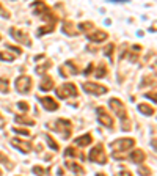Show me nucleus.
Returning a JSON list of instances; mask_svg holds the SVG:
<instances>
[{"label": "nucleus", "instance_id": "nucleus-7", "mask_svg": "<svg viewBox=\"0 0 157 176\" xmlns=\"http://www.w3.org/2000/svg\"><path fill=\"white\" fill-rule=\"evenodd\" d=\"M39 101H41V104H43V107H44L46 110H57L58 109V104L52 98H49V96L47 98H41Z\"/></svg>", "mask_w": 157, "mask_h": 176}, {"label": "nucleus", "instance_id": "nucleus-18", "mask_svg": "<svg viewBox=\"0 0 157 176\" xmlns=\"http://www.w3.org/2000/svg\"><path fill=\"white\" fill-rule=\"evenodd\" d=\"M17 105H19V109H21V110H25V112L29 110V104H27V102H24V101H21Z\"/></svg>", "mask_w": 157, "mask_h": 176}, {"label": "nucleus", "instance_id": "nucleus-5", "mask_svg": "<svg viewBox=\"0 0 157 176\" xmlns=\"http://www.w3.org/2000/svg\"><path fill=\"white\" fill-rule=\"evenodd\" d=\"M134 146V140L132 139H127V140H118L115 143H112V148H115V150H121V151H126L129 150V148Z\"/></svg>", "mask_w": 157, "mask_h": 176}, {"label": "nucleus", "instance_id": "nucleus-17", "mask_svg": "<svg viewBox=\"0 0 157 176\" xmlns=\"http://www.w3.org/2000/svg\"><path fill=\"white\" fill-rule=\"evenodd\" d=\"M47 143H49V146H52V150H58V145L54 142V139H50V137H47Z\"/></svg>", "mask_w": 157, "mask_h": 176}, {"label": "nucleus", "instance_id": "nucleus-13", "mask_svg": "<svg viewBox=\"0 0 157 176\" xmlns=\"http://www.w3.org/2000/svg\"><path fill=\"white\" fill-rule=\"evenodd\" d=\"M138 110H140L141 113H145V115H152V113H154V110L151 109L149 105H146V104H140V105H138Z\"/></svg>", "mask_w": 157, "mask_h": 176}, {"label": "nucleus", "instance_id": "nucleus-14", "mask_svg": "<svg viewBox=\"0 0 157 176\" xmlns=\"http://www.w3.org/2000/svg\"><path fill=\"white\" fill-rule=\"evenodd\" d=\"M16 121H17V123H27V124H33V123H35L33 119H30V118H27V116H21V115L16 116Z\"/></svg>", "mask_w": 157, "mask_h": 176}, {"label": "nucleus", "instance_id": "nucleus-19", "mask_svg": "<svg viewBox=\"0 0 157 176\" xmlns=\"http://www.w3.org/2000/svg\"><path fill=\"white\" fill-rule=\"evenodd\" d=\"M66 156H75V150H74V148H68V150H66Z\"/></svg>", "mask_w": 157, "mask_h": 176}, {"label": "nucleus", "instance_id": "nucleus-20", "mask_svg": "<svg viewBox=\"0 0 157 176\" xmlns=\"http://www.w3.org/2000/svg\"><path fill=\"white\" fill-rule=\"evenodd\" d=\"M0 123H2V119H0Z\"/></svg>", "mask_w": 157, "mask_h": 176}, {"label": "nucleus", "instance_id": "nucleus-21", "mask_svg": "<svg viewBox=\"0 0 157 176\" xmlns=\"http://www.w3.org/2000/svg\"><path fill=\"white\" fill-rule=\"evenodd\" d=\"M0 39H2V36H0Z\"/></svg>", "mask_w": 157, "mask_h": 176}, {"label": "nucleus", "instance_id": "nucleus-2", "mask_svg": "<svg viewBox=\"0 0 157 176\" xmlns=\"http://www.w3.org/2000/svg\"><path fill=\"white\" fill-rule=\"evenodd\" d=\"M57 94H58L60 98L74 96V94H77V91H75V85H72V84H64V85H61V87L57 90Z\"/></svg>", "mask_w": 157, "mask_h": 176}, {"label": "nucleus", "instance_id": "nucleus-16", "mask_svg": "<svg viewBox=\"0 0 157 176\" xmlns=\"http://www.w3.org/2000/svg\"><path fill=\"white\" fill-rule=\"evenodd\" d=\"M0 60L13 61V60H14V55H13V53H6V52H0Z\"/></svg>", "mask_w": 157, "mask_h": 176}, {"label": "nucleus", "instance_id": "nucleus-12", "mask_svg": "<svg viewBox=\"0 0 157 176\" xmlns=\"http://www.w3.org/2000/svg\"><path fill=\"white\" fill-rule=\"evenodd\" d=\"M130 159H132L134 162H141L143 159H145V154H143V151H134L132 154H130Z\"/></svg>", "mask_w": 157, "mask_h": 176}, {"label": "nucleus", "instance_id": "nucleus-3", "mask_svg": "<svg viewBox=\"0 0 157 176\" xmlns=\"http://www.w3.org/2000/svg\"><path fill=\"white\" fill-rule=\"evenodd\" d=\"M83 88L86 90V93H93V94H104V93H107V88L105 87L93 84V82H85L83 84Z\"/></svg>", "mask_w": 157, "mask_h": 176}, {"label": "nucleus", "instance_id": "nucleus-10", "mask_svg": "<svg viewBox=\"0 0 157 176\" xmlns=\"http://www.w3.org/2000/svg\"><path fill=\"white\" fill-rule=\"evenodd\" d=\"M52 85H54V82H52V79L50 77H46L43 82H41V85H39V88H41L43 91H49L50 88H52Z\"/></svg>", "mask_w": 157, "mask_h": 176}, {"label": "nucleus", "instance_id": "nucleus-9", "mask_svg": "<svg viewBox=\"0 0 157 176\" xmlns=\"http://www.w3.org/2000/svg\"><path fill=\"white\" fill-rule=\"evenodd\" d=\"M11 35H14V36H16V39H17L19 43H27V44H30L29 36L25 35V33H21V32H17V30H11Z\"/></svg>", "mask_w": 157, "mask_h": 176}, {"label": "nucleus", "instance_id": "nucleus-4", "mask_svg": "<svg viewBox=\"0 0 157 176\" xmlns=\"http://www.w3.org/2000/svg\"><path fill=\"white\" fill-rule=\"evenodd\" d=\"M110 107L113 109V112H115L118 116H121V118H124V116H126L124 104H123L120 99H110Z\"/></svg>", "mask_w": 157, "mask_h": 176}, {"label": "nucleus", "instance_id": "nucleus-8", "mask_svg": "<svg viewBox=\"0 0 157 176\" xmlns=\"http://www.w3.org/2000/svg\"><path fill=\"white\" fill-rule=\"evenodd\" d=\"M91 41H94V43H101V41H104V39L107 38V33L105 32H101V30H98L94 35H90L88 36Z\"/></svg>", "mask_w": 157, "mask_h": 176}, {"label": "nucleus", "instance_id": "nucleus-1", "mask_svg": "<svg viewBox=\"0 0 157 176\" xmlns=\"http://www.w3.org/2000/svg\"><path fill=\"white\" fill-rule=\"evenodd\" d=\"M32 88V79L29 76H21L16 79V90L19 93H27Z\"/></svg>", "mask_w": 157, "mask_h": 176}, {"label": "nucleus", "instance_id": "nucleus-11", "mask_svg": "<svg viewBox=\"0 0 157 176\" xmlns=\"http://www.w3.org/2000/svg\"><path fill=\"white\" fill-rule=\"evenodd\" d=\"M75 143H77L78 146H86V145H90V143H91V135H90V134L83 135V137L77 139V140H75Z\"/></svg>", "mask_w": 157, "mask_h": 176}, {"label": "nucleus", "instance_id": "nucleus-6", "mask_svg": "<svg viewBox=\"0 0 157 176\" xmlns=\"http://www.w3.org/2000/svg\"><path fill=\"white\" fill-rule=\"evenodd\" d=\"M98 112H99V121L104 124V126H107V127H112L113 126V119H112V116L104 110V109H98Z\"/></svg>", "mask_w": 157, "mask_h": 176}, {"label": "nucleus", "instance_id": "nucleus-15", "mask_svg": "<svg viewBox=\"0 0 157 176\" xmlns=\"http://www.w3.org/2000/svg\"><path fill=\"white\" fill-rule=\"evenodd\" d=\"M0 91L8 93V80L6 79H0Z\"/></svg>", "mask_w": 157, "mask_h": 176}]
</instances>
